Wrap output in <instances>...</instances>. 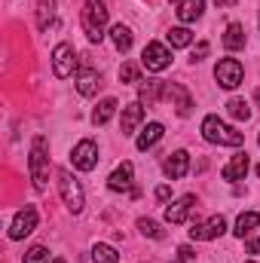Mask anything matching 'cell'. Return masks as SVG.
Masks as SVG:
<instances>
[{
    "instance_id": "cell-1",
    "label": "cell",
    "mask_w": 260,
    "mask_h": 263,
    "mask_svg": "<svg viewBox=\"0 0 260 263\" xmlns=\"http://www.w3.org/2000/svg\"><path fill=\"white\" fill-rule=\"evenodd\" d=\"M28 168H31V181H34V190L43 193L46 190V181H49V144L43 135H37L31 141V156H28Z\"/></svg>"
},
{
    "instance_id": "cell-2",
    "label": "cell",
    "mask_w": 260,
    "mask_h": 263,
    "mask_svg": "<svg viewBox=\"0 0 260 263\" xmlns=\"http://www.w3.org/2000/svg\"><path fill=\"white\" fill-rule=\"evenodd\" d=\"M104 25H107V0H86L83 6V31L92 43L104 40Z\"/></svg>"
},
{
    "instance_id": "cell-3",
    "label": "cell",
    "mask_w": 260,
    "mask_h": 263,
    "mask_svg": "<svg viewBox=\"0 0 260 263\" xmlns=\"http://www.w3.org/2000/svg\"><path fill=\"white\" fill-rule=\"evenodd\" d=\"M202 138L208 141V144H227V147H239L242 141H245V135L236 129H230L227 123H220V117H205L202 120Z\"/></svg>"
},
{
    "instance_id": "cell-4",
    "label": "cell",
    "mask_w": 260,
    "mask_h": 263,
    "mask_svg": "<svg viewBox=\"0 0 260 263\" xmlns=\"http://www.w3.org/2000/svg\"><path fill=\"white\" fill-rule=\"evenodd\" d=\"M59 190H62V199H65L67 208L73 214H80L83 211V187L73 181V175L67 168H59Z\"/></svg>"
},
{
    "instance_id": "cell-5",
    "label": "cell",
    "mask_w": 260,
    "mask_h": 263,
    "mask_svg": "<svg viewBox=\"0 0 260 263\" xmlns=\"http://www.w3.org/2000/svg\"><path fill=\"white\" fill-rule=\"evenodd\" d=\"M80 73H77V92L80 95H95L98 92V86H101V80H98V70L92 67V62H89V55H83L80 59V67H77Z\"/></svg>"
},
{
    "instance_id": "cell-6",
    "label": "cell",
    "mask_w": 260,
    "mask_h": 263,
    "mask_svg": "<svg viewBox=\"0 0 260 263\" xmlns=\"http://www.w3.org/2000/svg\"><path fill=\"white\" fill-rule=\"evenodd\" d=\"M70 162H73V168H80V172H92L95 165H98V147H95V141H80L77 147H73V153H70Z\"/></svg>"
},
{
    "instance_id": "cell-7",
    "label": "cell",
    "mask_w": 260,
    "mask_h": 263,
    "mask_svg": "<svg viewBox=\"0 0 260 263\" xmlns=\"http://www.w3.org/2000/svg\"><path fill=\"white\" fill-rule=\"evenodd\" d=\"M242 77H245V70H242V65L236 59H224V62H217V67H214V80L224 89H236L242 83Z\"/></svg>"
},
{
    "instance_id": "cell-8",
    "label": "cell",
    "mask_w": 260,
    "mask_h": 263,
    "mask_svg": "<svg viewBox=\"0 0 260 263\" xmlns=\"http://www.w3.org/2000/svg\"><path fill=\"white\" fill-rule=\"evenodd\" d=\"M34 230H37V208H34V205H25V208L15 214L12 227H9V239H25V236H31Z\"/></svg>"
},
{
    "instance_id": "cell-9",
    "label": "cell",
    "mask_w": 260,
    "mask_h": 263,
    "mask_svg": "<svg viewBox=\"0 0 260 263\" xmlns=\"http://www.w3.org/2000/svg\"><path fill=\"white\" fill-rule=\"evenodd\" d=\"M132 175H135L132 162H123V165L107 178V187H110L114 193H129L132 199H138V196H141V190H138V187H132Z\"/></svg>"
},
{
    "instance_id": "cell-10",
    "label": "cell",
    "mask_w": 260,
    "mask_h": 263,
    "mask_svg": "<svg viewBox=\"0 0 260 263\" xmlns=\"http://www.w3.org/2000/svg\"><path fill=\"white\" fill-rule=\"evenodd\" d=\"M141 65L147 70H165L172 65V52L162 46V43H147L144 52H141Z\"/></svg>"
},
{
    "instance_id": "cell-11",
    "label": "cell",
    "mask_w": 260,
    "mask_h": 263,
    "mask_svg": "<svg viewBox=\"0 0 260 263\" xmlns=\"http://www.w3.org/2000/svg\"><path fill=\"white\" fill-rule=\"evenodd\" d=\"M224 230H227L224 217H220V214H214V217H208L205 223H193L190 236H193L196 242H208V239H217V236H224Z\"/></svg>"
},
{
    "instance_id": "cell-12",
    "label": "cell",
    "mask_w": 260,
    "mask_h": 263,
    "mask_svg": "<svg viewBox=\"0 0 260 263\" xmlns=\"http://www.w3.org/2000/svg\"><path fill=\"white\" fill-rule=\"evenodd\" d=\"M70 70H73V49H70V43H59L52 49V73L59 80H65V77H70Z\"/></svg>"
},
{
    "instance_id": "cell-13",
    "label": "cell",
    "mask_w": 260,
    "mask_h": 263,
    "mask_svg": "<svg viewBox=\"0 0 260 263\" xmlns=\"http://www.w3.org/2000/svg\"><path fill=\"white\" fill-rule=\"evenodd\" d=\"M165 98H169V101L175 98V110H178V117H190V110H193V98H190V92H187L184 86H178V83H169V89H165Z\"/></svg>"
},
{
    "instance_id": "cell-14",
    "label": "cell",
    "mask_w": 260,
    "mask_h": 263,
    "mask_svg": "<svg viewBox=\"0 0 260 263\" xmlns=\"http://www.w3.org/2000/svg\"><path fill=\"white\" fill-rule=\"evenodd\" d=\"M193 208H196V196H181L175 205L165 208V220H169V223H184Z\"/></svg>"
},
{
    "instance_id": "cell-15",
    "label": "cell",
    "mask_w": 260,
    "mask_h": 263,
    "mask_svg": "<svg viewBox=\"0 0 260 263\" xmlns=\"http://www.w3.org/2000/svg\"><path fill=\"white\" fill-rule=\"evenodd\" d=\"M165 175L172 178V181H178V178H184L187 172H190V156L184 153V150H178V153H172L169 159H165Z\"/></svg>"
},
{
    "instance_id": "cell-16",
    "label": "cell",
    "mask_w": 260,
    "mask_h": 263,
    "mask_svg": "<svg viewBox=\"0 0 260 263\" xmlns=\"http://www.w3.org/2000/svg\"><path fill=\"white\" fill-rule=\"evenodd\" d=\"M165 89H169V83H162V80H147V83L141 86V104L153 107V104L165 95Z\"/></svg>"
},
{
    "instance_id": "cell-17",
    "label": "cell",
    "mask_w": 260,
    "mask_h": 263,
    "mask_svg": "<svg viewBox=\"0 0 260 263\" xmlns=\"http://www.w3.org/2000/svg\"><path fill=\"white\" fill-rule=\"evenodd\" d=\"M245 172H248V153H239V156H233V162L224 165L220 175H224V181H242Z\"/></svg>"
},
{
    "instance_id": "cell-18",
    "label": "cell",
    "mask_w": 260,
    "mask_h": 263,
    "mask_svg": "<svg viewBox=\"0 0 260 263\" xmlns=\"http://www.w3.org/2000/svg\"><path fill=\"white\" fill-rule=\"evenodd\" d=\"M141 120H144V104H129V107L123 110V129H120V132H123V138L138 129V123H141Z\"/></svg>"
},
{
    "instance_id": "cell-19",
    "label": "cell",
    "mask_w": 260,
    "mask_h": 263,
    "mask_svg": "<svg viewBox=\"0 0 260 263\" xmlns=\"http://www.w3.org/2000/svg\"><path fill=\"white\" fill-rule=\"evenodd\" d=\"M224 46H227L230 52H236V49H242V46H245V25H239V22H233V25L227 28V34H224Z\"/></svg>"
},
{
    "instance_id": "cell-20",
    "label": "cell",
    "mask_w": 260,
    "mask_h": 263,
    "mask_svg": "<svg viewBox=\"0 0 260 263\" xmlns=\"http://www.w3.org/2000/svg\"><path fill=\"white\" fill-rule=\"evenodd\" d=\"M202 12H205V0H181V6H178L181 22H196Z\"/></svg>"
},
{
    "instance_id": "cell-21",
    "label": "cell",
    "mask_w": 260,
    "mask_h": 263,
    "mask_svg": "<svg viewBox=\"0 0 260 263\" xmlns=\"http://www.w3.org/2000/svg\"><path fill=\"white\" fill-rule=\"evenodd\" d=\"M162 132H165V129H162V123H150L147 129L138 135V150H150V147L162 138Z\"/></svg>"
},
{
    "instance_id": "cell-22",
    "label": "cell",
    "mask_w": 260,
    "mask_h": 263,
    "mask_svg": "<svg viewBox=\"0 0 260 263\" xmlns=\"http://www.w3.org/2000/svg\"><path fill=\"white\" fill-rule=\"evenodd\" d=\"M114 110H117V98H104V101L95 107V114H92V123H95V126H104V123L114 117Z\"/></svg>"
},
{
    "instance_id": "cell-23",
    "label": "cell",
    "mask_w": 260,
    "mask_h": 263,
    "mask_svg": "<svg viewBox=\"0 0 260 263\" xmlns=\"http://www.w3.org/2000/svg\"><path fill=\"white\" fill-rule=\"evenodd\" d=\"M110 40H114V46H117L120 52H129V49H132V31L126 28V25H114Z\"/></svg>"
},
{
    "instance_id": "cell-24",
    "label": "cell",
    "mask_w": 260,
    "mask_h": 263,
    "mask_svg": "<svg viewBox=\"0 0 260 263\" xmlns=\"http://www.w3.org/2000/svg\"><path fill=\"white\" fill-rule=\"evenodd\" d=\"M52 15H55V0H40V6H37V28L46 31L52 25Z\"/></svg>"
},
{
    "instance_id": "cell-25",
    "label": "cell",
    "mask_w": 260,
    "mask_h": 263,
    "mask_svg": "<svg viewBox=\"0 0 260 263\" xmlns=\"http://www.w3.org/2000/svg\"><path fill=\"white\" fill-rule=\"evenodd\" d=\"M257 223H260V217L254 214V211H245V214H239V220H236V236H242V239H245V236H248V233H251Z\"/></svg>"
},
{
    "instance_id": "cell-26",
    "label": "cell",
    "mask_w": 260,
    "mask_h": 263,
    "mask_svg": "<svg viewBox=\"0 0 260 263\" xmlns=\"http://www.w3.org/2000/svg\"><path fill=\"white\" fill-rule=\"evenodd\" d=\"M165 37H169V43H172L175 49H181V46H190V43H193V31H187V28H172Z\"/></svg>"
},
{
    "instance_id": "cell-27",
    "label": "cell",
    "mask_w": 260,
    "mask_h": 263,
    "mask_svg": "<svg viewBox=\"0 0 260 263\" xmlns=\"http://www.w3.org/2000/svg\"><path fill=\"white\" fill-rule=\"evenodd\" d=\"M92 257H95V263H120V254H117L114 245H95Z\"/></svg>"
},
{
    "instance_id": "cell-28",
    "label": "cell",
    "mask_w": 260,
    "mask_h": 263,
    "mask_svg": "<svg viewBox=\"0 0 260 263\" xmlns=\"http://www.w3.org/2000/svg\"><path fill=\"white\" fill-rule=\"evenodd\" d=\"M227 110H230L233 120H245V123H248V117H251V107H248L245 98H233V101L227 104Z\"/></svg>"
},
{
    "instance_id": "cell-29",
    "label": "cell",
    "mask_w": 260,
    "mask_h": 263,
    "mask_svg": "<svg viewBox=\"0 0 260 263\" xmlns=\"http://www.w3.org/2000/svg\"><path fill=\"white\" fill-rule=\"evenodd\" d=\"M138 230H141L144 236H150V239H165V233H162V227H159L156 220H147V217H141V220H138Z\"/></svg>"
},
{
    "instance_id": "cell-30",
    "label": "cell",
    "mask_w": 260,
    "mask_h": 263,
    "mask_svg": "<svg viewBox=\"0 0 260 263\" xmlns=\"http://www.w3.org/2000/svg\"><path fill=\"white\" fill-rule=\"evenodd\" d=\"M46 260H49V254H46L43 245H34V248L25 254V263H46Z\"/></svg>"
},
{
    "instance_id": "cell-31",
    "label": "cell",
    "mask_w": 260,
    "mask_h": 263,
    "mask_svg": "<svg viewBox=\"0 0 260 263\" xmlns=\"http://www.w3.org/2000/svg\"><path fill=\"white\" fill-rule=\"evenodd\" d=\"M120 80H123V83H138V80H141V70L135 65H123L120 67Z\"/></svg>"
},
{
    "instance_id": "cell-32",
    "label": "cell",
    "mask_w": 260,
    "mask_h": 263,
    "mask_svg": "<svg viewBox=\"0 0 260 263\" xmlns=\"http://www.w3.org/2000/svg\"><path fill=\"white\" fill-rule=\"evenodd\" d=\"M193 257H196V254H193V248H190V245H181V248H178V263H190Z\"/></svg>"
},
{
    "instance_id": "cell-33",
    "label": "cell",
    "mask_w": 260,
    "mask_h": 263,
    "mask_svg": "<svg viewBox=\"0 0 260 263\" xmlns=\"http://www.w3.org/2000/svg\"><path fill=\"white\" fill-rule=\"evenodd\" d=\"M205 55H208V43H199V46H196V52H193V62H202Z\"/></svg>"
},
{
    "instance_id": "cell-34",
    "label": "cell",
    "mask_w": 260,
    "mask_h": 263,
    "mask_svg": "<svg viewBox=\"0 0 260 263\" xmlns=\"http://www.w3.org/2000/svg\"><path fill=\"white\" fill-rule=\"evenodd\" d=\"M169 196H172V190H169V187H156V199H159V202H165Z\"/></svg>"
},
{
    "instance_id": "cell-35",
    "label": "cell",
    "mask_w": 260,
    "mask_h": 263,
    "mask_svg": "<svg viewBox=\"0 0 260 263\" xmlns=\"http://www.w3.org/2000/svg\"><path fill=\"white\" fill-rule=\"evenodd\" d=\"M248 254H260V239H251L248 242Z\"/></svg>"
},
{
    "instance_id": "cell-36",
    "label": "cell",
    "mask_w": 260,
    "mask_h": 263,
    "mask_svg": "<svg viewBox=\"0 0 260 263\" xmlns=\"http://www.w3.org/2000/svg\"><path fill=\"white\" fill-rule=\"evenodd\" d=\"M214 3H217V6H233L236 0H214Z\"/></svg>"
},
{
    "instance_id": "cell-37",
    "label": "cell",
    "mask_w": 260,
    "mask_h": 263,
    "mask_svg": "<svg viewBox=\"0 0 260 263\" xmlns=\"http://www.w3.org/2000/svg\"><path fill=\"white\" fill-rule=\"evenodd\" d=\"M52 263H65V257H55V260H52Z\"/></svg>"
},
{
    "instance_id": "cell-38",
    "label": "cell",
    "mask_w": 260,
    "mask_h": 263,
    "mask_svg": "<svg viewBox=\"0 0 260 263\" xmlns=\"http://www.w3.org/2000/svg\"><path fill=\"white\" fill-rule=\"evenodd\" d=\"M257 104H260V89H257Z\"/></svg>"
},
{
    "instance_id": "cell-39",
    "label": "cell",
    "mask_w": 260,
    "mask_h": 263,
    "mask_svg": "<svg viewBox=\"0 0 260 263\" xmlns=\"http://www.w3.org/2000/svg\"><path fill=\"white\" fill-rule=\"evenodd\" d=\"M257 178H260V165H257Z\"/></svg>"
},
{
    "instance_id": "cell-40",
    "label": "cell",
    "mask_w": 260,
    "mask_h": 263,
    "mask_svg": "<svg viewBox=\"0 0 260 263\" xmlns=\"http://www.w3.org/2000/svg\"><path fill=\"white\" fill-rule=\"evenodd\" d=\"M169 3H175V0H169Z\"/></svg>"
},
{
    "instance_id": "cell-41",
    "label": "cell",
    "mask_w": 260,
    "mask_h": 263,
    "mask_svg": "<svg viewBox=\"0 0 260 263\" xmlns=\"http://www.w3.org/2000/svg\"><path fill=\"white\" fill-rule=\"evenodd\" d=\"M257 141H260V138H257Z\"/></svg>"
}]
</instances>
